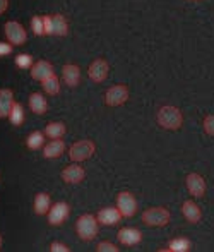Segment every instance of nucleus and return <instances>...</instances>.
Masks as SVG:
<instances>
[{"mask_svg":"<svg viewBox=\"0 0 214 252\" xmlns=\"http://www.w3.org/2000/svg\"><path fill=\"white\" fill-rule=\"evenodd\" d=\"M182 122H183V117H182V112L177 108V106H161L158 112V124L163 127V129H170V130H177L182 127Z\"/></svg>","mask_w":214,"mask_h":252,"instance_id":"1","label":"nucleus"},{"mask_svg":"<svg viewBox=\"0 0 214 252\" xmlns=\"http://www.w3.org/2000/svg\"><path fill=\"white\" fill-rule=\"evenodd\" d=\"M98 218H94L92 215H83L79 220H77V235L83 240H92L96 235H98Z\"/></svg>","mask_w":214,"mask_h":252,"instance_id":"2","label":"nucleus"},{"mask_svg":"<svg viewBox=\"0 0 214 252\" xmlns=\"http://www.w3.org/2000/svg\"><path fill=\"white\" fill-rule=\"evenodd\" d=\"M142 221L148 226H165L170 221V211L166 208H149L142 213Z\"/></svg>","mask_w":214,"mask_h":252,"instance_id":"3","label":"nucleus"},{"mask_svg":"<svg viewBox=\"0 0 214 252\" xmlns=\"http://www.w3.org/2000/svg\"><path fill=\"white\" fill-rule=\"evenodd\" d=\"M128 98V88L125 84H117V86L110 88L106 91V96H105V101L108 106H119V105H123Z\"/></svg>","mask_w":214,"mask_h":252,"instance_id":"4","label":"nucleus"},{"mask_svg":"<svg viewBox=\"0 0 214 252\" xmlns=\"http://www.w3.org/2000/svg\"><path fill=\"white\" fill-rule=\"evenodd\" d=\"M117 208L120 209L122 216L130 218L137 211V201H135V197L130 192H120L119 197H117Z\"/></svg>","mask_w":214,"mask_h":252,"instance_id":"5","label":"nucleus"},{"mask_svg":"<svg viewBox=\"0 0 214 252\" xmlns=\"http://www.w3.org/2000/svg\"><path fill=\"white\" fill-rule=\"evenodd\" d=\"M94 153V144L91 143V141H79V143L72 144V148H70V159L72 161H84V159H88L89 156Z\"/></svg>","mask_w":214,"mask_h":252,"instance_id":"6","label":"nucleus"},{"mask_svg":"<svg viewBox=\"0 0 214 252\" xmlns=\"http://www.w3.org/2000/svg\"><path fill=\"white\" fill-rule=\"evenodd\" d=\"M3 30H5V36L10 43L23 45L24 41H26V30H24L19 23H16V21H9V23L3 26Z\"/></svg>","mask_w":214,"mask_h":252,"instance_id":"7","label":"nucleus"},{"mask_svg":"<svg viewBox=\"0 0 214 252\" xmlns=\"http://www.w3.org/2000/svg\"><path fill=\"white\" fill-rule=\"evenodd\" d=\"M185 184H187L188 192L194 197H202L206 194V180L199 173H188Z\"/></svg>","mask_w":214,"mask_h":252,"instance_id":"8","label":"nucleus"},{"mask_svg":"<svg viewBox=\"0 0 214 252\" xmlns=\"http://www.w3.org/2000/svg\"><path fill=\"white\" fill-rule=\"evenodd\" d=\"M69 204L67 202H57L55 206H52L48 211V221L52 225H62L69 216Z\"/></svg>","mask_w":214,"mask_h":252,"instance_id":"9","label":"nucleus"},{"mask_svg":"<svg viewBox=\"0 0 214 252\" xmlns=\"http://www.w3.org/2000/svg\"><path fill=\"white\" fill-rule=\"evenodd\" d=\"M89 77H91L94 83H103L108 76V63L103 59H98L89 65Z\"/></svg>","mask_w":214,"mask_h":252,"instance_id":"10","label":"nucleus"},{"mask_svg":"<svg viewBox=\"0 0 214 252\" xmlns=\"http://www.w3.org/2000/svg\"><path fill=\"white\" fill-rule=\"evenodd\" d=\"M120 218H122V213H120L119 208H103L98 213V221L106 226L117 225L120 221Z\"/></svg>","mask_w":214,"mask_h":252,"instance_id":"11","label":"nucleus"},{"mask_svg":"<svg viewBox=\"0 0 214 252\" xmlns=\"http://www.w3.org/2000/svg\"><path fill=\"white\" fill-rule=\"evenodd\" d=\"M52 76H55V74H53L52 63L45 62V60L36 62L33 65V69H31V77H33V79H36V81H41V83L45 79H48V77H52Z\"/></svg>","mask_w":214,"mask_h":252,"instance_id":"12","label":"nucleus"},{"mask_svg":"<svg viewBox=\"0 0 214 252\" xmlns=\"http://www.w3.org/2000/svg\"><path fill=\"white\" fill-rule=\"evenodd\" d=\"M84 177H86V172L83 166H79V165H70L62 172V179L65 180L67 184H79L84 180Z\"/></svg>","mask_w":214,"mask_h":252,"instance_id":"13","label":"nucleus"},{"mask_svg":"<svg viewBox=\"0 0 214 252\" xmlns=\"http://www.w3.org/2000/svg\"><path fill=\"white\" fill-rule=\"evenodd\" d=\"M182 213H183L185 220L190 223H199L202 218V211L194 201H185L182 204Z\"/></svg>","mask_w":214,"mask_h":252,"instance_id":"14","label":"nucleus"},{"mask_svg":"<svg viewBox=\"0 0 214 252\" xmlns=\"http://www.w3.org/2000/svg\"><path fill=\"white\" fill-rule=\"evenodd\" d=\"M119 240L123 246H137L142 240V233L137 228H122L119 232Z\"/></svg>","mask_w":214,"mask_h":252,"instance_id":"15","label":"nucleus"},{"mask_svg":"<svg viewBox=\"0 0 214 252\" xmlns=\"http://www.w3.org/2000/svg\"><path fill=\"white\" fill-rule=\"evenodd\" d=\"M62 76H63L65 84H69L70 88H74V86H77V84H79L81 70H79V67H77V65L67 63V65H63V69H62Z\"/></svg>","mask_w":214,"mask_h":252,"instance_id":"16","label":"nucleus"},{"mask_svg":"<svg viewBox=\"0 0 214 252\" xmlns=\"http://www.w3.org/2000/svg\"><path fill=\"white\" fill-rule=\"evenodd\" d=\"M12 91L10 90H0V119L10 115V110H12Z\"/></svg>","mask_w":214,"mask_h":252,"instance_id":"17","label":"nucleus"},{"mask_svg":"<svg viewBox=\"0 0 214 252\" xmlns=\"http://www.w3.org/2000/svg\"><path fill=\"white\" fill-rule=\"evenodd\" d=\"M63 151H65V144H63V141L53 139L45 146V150H43V156H45V158H59Z\"/></svg>","mask_w":214,"mask_h":252,"instance_id":"18","label":"nucleus"},{"mask_svg":"<svg viewBox=\"0 0 214 252\" xmlns=\"http://www.w3.org/2000/svg\"><path fill=\"white\" fill-rule=\"evenodd\" d=\"M30 106L36 115H41V113L46 112V100L43 98V94L33 93L30 96Z\"/></svg>","mask_w":214,"mask_h":252,"instance_id":"19","label":"nucleus"},{"mask_svg":"<svg viewBox=\"0 0 214 252\" xmlns=\"http://www.w3.org/2000/svg\"><path fill=\"white\" fill-rule=\"evenodd\" d=\"M65 134V126L60 122H52L45 127V136L50 139H60Z\"/></svg>","mask_w":214,"mask_h":252,"instance_id":"20","label":"nucleus"},{"mask_svg":"<svg viewBox=\"0 0 214 252\" xmlns=\"http://www.w3.org/2000/svg\"><path fill=\"white\" fill-rule=\"evenodd\" d=\"M52 23H53V34H57V36H65L67 31H69V26H67V21L63 19V16H60V14L52 16Z\"/></svg>","mask_w":214,"mask_h":252,"instance_id":"21","label":"nucleus"},{"mask_svg":"<svg viewBox=\"0 0 214 252\" xmlns=\"http://www.w3.org/2000/svg\"><path fill=\"white\" fill-rule=\"evenodd\" d=\"M50 196L45 192L38 194L36 197H34V211L38 213V215H45V213L50 211Z\"/></svg>","mask_w":214,"mask_h":252,"instance_id":"22","label":"nucleus"},{"mask_svg":"<svg viewBox=\"0 0 214 252\" xmlns=\"http://www.w3.org/2000/svg\"><path fill=\"white\" fill-rule=\"evenodd\" d=\"M190 247H192L190 240L180 237V239L171 240L170 246H168V251H171V252H188V251H190Z\"/></svg>","mask_w":214,"mask_h":252,"instance_id":"23","label":"nucleus"},{"mask_svg":"<svg viewBox=\"0 0 214 252\" xmlns=\"http://www.w3.org/2000/svg\"><path fill=\"white\" fill-rule=\"evenodd\" d=\"M10 122L14 124V126H21L24 120V112H23V106L19 105V103H14L12 105V110H10Z\"/></svg>","mask_w":214,"mask_h":252,"instance_id":"24","label":"nucleus"},{"mask_svg":"<svg viewBox=\"0 0 214 252\" xmlns=\"http://www.w3.org/2000/svg\"><path fill=\"white\" fill-rule=\"evenodd\" d=\"M43 90H45V93H48V94H57L60 91L59 79H57L55 76L45 79V81H43Z\"/></svg>","mask_w":214,"mask_h":252,"instance_id":"25","label":"nucleus"},{"mask_svg":"<svg viewBox=\"0 0 214 252\" xmlns=\"http://www.w3.org/2000/svg\"><path fill=\"white\" fill-rule=\"evenodd\" d=\"M43 146V134L40 130H36V132H33L30 137H28V148L30 150H38V148Z\"/></svg>","mask_w":214,"mask_h":252,"instance_id":"26","label":"nucleus"},{"mask_svg":"<svg viewBox=\"0 0 214 252\" xmlns=\"http://www.w3.org/2000/svg\"><path fill=\"white\" fill-rule=\"evenodd\" d=\"M31 30L34 34H45V24H43V17L36 16L31 21Z\"/></svg>","mask_w":214,"mask_h":252,"instance_id":"27","label":"nucleus"},{"mask_svg":"<svg viewBox=\"0 0 214 252\" xmlns=\"http://www.w3.org/2000/svg\"><path fill=\"white\" fill-rule=\"evenodd\" d=\"M31 62H33V59H31V55H28V53H21V55H17V59H16V65L23 67V69L31 67Z\"/></svg>","mask_w":214,"mask_h":252,"instance_id":"28","label":"nucleus"},{"mask_svg":"<svg viewBox=\"0 0 214 252\" xmlns=\"http://www.w3.org/2000/svg\"><path fill=\"white\" fill-rule=\"evenodd\" d=\"M202 126H204L206 134H209V136H214V115H208V117H206L204 122H202Z\"/></svg>","mask_w":214,"mask_h":252,"instance_id":"29","label":"nucleus"},{"mask_svg":"<svg viewBox=\"0 0 214 252\" xmlns=\"http://www.w3.org/2000/svg\"><path fill=\"white\" fill-rule=\"evenodd\" d=\"M96 251L98 252H117L119 249H117V246H113V244H110V242H101V244H98Z\"/></svg>","mask_w":214,"mask_h":252,"instance_id":"30","label":"nucleus"},{"mask_svg":"<svg viewBox=\"0 0 214 252\" xmlns=\"http://www.w3.org/2000/svg\"><path fill=\"white\" fill-rule=\"evenodd\" d=\"M43 24H45V34H53V23H52V17L45 16L43 17Z\"/></svg>","mask_w":214,"mask_h":252,"instance_id":"31","label":"nucleus"},{"mask_svg":"<svg viewBox=\"0 0 214 252\" xmlns=\"http://www.w3.org/2000/svg\"><path fill=\"white\" fill-rule=\"evenodd\" d=\"M50 251H52V252H69V247L63 246V244L53 242L52 246H50Z\"/></svg>","mask_w":214,"mask_h":252,"instance_id":"32","label":"nucleus"},{"mask_svg":"<svg viewBox=\"0 0 214 252\" xmlns=\"http://www.w3.org/2000/svg\"><path fill=\"white\" fill-rule=\"evenodd\" d=\"M12 52V47L9 43H0V55H9Z\"/></svg>","mask_w":214,"mask_h":252,"instance_id":"33","label":"nucleus"},{"mask_svg":"<svg viewBox=\"0 0 214 252\" xmlns=\"http://www.w3.org/2000/svg\"><path fill=\"white\" fill-rule=\"evenodd\" d=\"M7 5H9V2H7V0H0V14L7 9Z\"/></svg>","mask_w":214,"mask_h":252,"instance_id":"34","label":"nucleus"},{"mask_svg":"<svg viewBox=\"0 0 214 252\" xmlns=\"http://www.w3.org/2000/svg\"><path fill=\"white\" fill-rule=\"evenodd\" d=\"M0 244H2V239H0Z\"/></svg>","mask_w":214,"mask_h":252,"instance_id":"35","label":"nucleus"}]
</instances>
